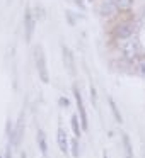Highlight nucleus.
I'll return each instance as SVG.
<instances>
[{"label": "nucleus", "instance_id": "1", "mask_svg": "<svg viewBox=\"0 0 145 158\" xmlns=\"http://www.w3.org/2000/svg\"><path fill=\"white\" fill-rule=\"evenodd\" d=\"M120 49L121 53H123V56L126 60H137L138 56H140L142 53V46H140V41H138L137 38H126V39H120Z\"/></svg>", "mask_w": 145, "mask_h": 158}, {"label": "nucleus", "instance_id": "2", "mask_svg": "<svg viewBox=\"0 0 145 158\" xmlns=\"http://www.w3.org/2000/svg\"><path fill=\"white\" fill-rule=\"evenodd\" d=\"M34 63H36L38 75H39V78H41V82L43 83H48L50 82L48 66H46V58H45V53H43L41 46H36V48H34Z\"/></svg>", "mask_w": 145, "mask_h": 158}, {"label": "nucleus", "instance_id": "3", "mask_svg": "<svg viewBox=\"0 0 145 158\" xmlns=\"http://www.w3.org/2000/svg\"><path fill=\"white\" fill-rule=\"evenodd\" d=\"M73 95H75V102H77V109H79V117H80V124L82 129L87 131L89 129V119H87V112H86V106H84V99L80 95V90L77 87H73Z\"/></svg>", "mask_w": 145, "mask_h": 158}, {"label": "nucleus", "instance_id": "4", "mask_svg": "<svg viewBox=\"0 0 145 158\" xmlns=\"http://www.w3.org/2000/svg\"><path fill=\"white\" fill-rule=\"evenodd\" d=\"M135 32V24L133 22H123V24H118L113 31V36L116 39H126L131 38Z\"/></svg>", "mask_w": 145, "mask_h": 158}, {"label": "nucleus", "instance_id": "5", "mask_svg": "<svg viewBox=\"0 0 145 158\" xmlns=\"http://www.w3.org/2000/svg\"><path fill=\"white\" fill-rule=\"evenodd\" d=\"M34 27H36V19H34V14H33L31 9H28L24 14V29H26V41H31L33 38V32H34Z\"/></svg>", "mask_w": 145, "mask_h": 158}, {"label": "nucleus", "instance_id": "6", "mask_svg": "<svg viewBox=\"0 0 145 158\" xmlns=\"http://www.w3.org/2000/svg\"><path fill=\"white\" fill-rule=\"evenodd\" d=\"M118 12V5L114 0H106V2H103L99 7V14L101 15H113Z\"/></svg>", "mask_w": 145, "mask_h": 158}, {"label": "nucleus", "instance_id": "7", "mask_svg": "<svg viewBox=\"0 0 145 158\" xmlns=\"http://www.w3.org/2000/svg\"><path fill=\"white\" fill-rule=\"evenodd\" d=\"M63 63H65L67 70H68L70 75H73V72H75V65H73V55L70 53V49L67 48V46H63Z\"/></svg>", "mask_w": 145, "mask_h": 158}, {"label": "nucleus", "instance_id": "8", "mask_svg": "<svg viewBox=\"0 0 145 158\" xmlns=\"http://www.w3.org/2000/svg\"><path fill=\"white\" fill-rule=\"evenodd\" d=\"M56 141H58V146L63 153L68 151V139H67V133L63 131V127H58L56 131Z\"/></svg>", "mask_w": 145, "mask_h": 158}, {"label": "nucleus", "instance_id": "9", "mask_svg": "<svg viewBox=\"0 0 145 158\" xmlns=\"http://www.w3.org/2000/svg\"><path fill=\"white\" fill-rule=\"evenodd\" d=\"M36 141H38V146H39V150H41L43 156H46V155H48V143H46V134H45L43 129L38 131V134H36Z\"/></svg>", "mask_w": 145, "mask_h": 158}, {"label": "nucleus", "instance_id": "10", "mask_svg": "<svg viewBox=\"0 0 145 158\" xmlns=\"http://www.w3.org/2000/svg\"><path fill=\"white\" fill-rule=\"evenodd\" d=\"M108 104H109V109H111V112H113L116 123L121 124V123H123V116H121V112H120V109H118V106H116V102H114L113 97H108Z\"/></svg>", "mask_w": 145, "mask_h": 158}, {"label": "nucleus", "instance_id": "11", "mask_svg": "<svg viewBox=\"0 0 145 158\" xmlns=\"http://www.w3.org/2000/svg\"><path fill=\"white\" fill-rule=\"evenodd\" d=\"M70 126H72V131H73V134H75L77 138H80L82 136V124H79V116L77 114H73L72 116V119H70Z\"/></svg>", "mask_w": 145, "mask_h": 158}, {"label": "nucleus", "instance_id": "12", "mask_svg": "<svg viewBox=\"0 0 145 158\" xmlns=\"http://www.w3.org/2000/svg\"><path fill=\"white\" fill-rule=\"evenodd\" d=\"M121 141H123V146H125V156H126V158H133V148H131V143H130L128 134H123Z\"/></svg>", "mask_w": 145, "mask_h": 158}, {"label": "nucleus", "instance_id": "13", "mask_svg": "<svg viewBox=\"0 0 145 158\" xmlns=\"http://www.w3.org/2000/svg\"><path fill=\"white\" fill-rule=\"evenodd\" d=\"M118 5V10H130L133 7V0H114Z\"/></svg>", "mask_w": 145, "mask_h": 158}, {"label": "nucleus", "instance_id": "14", "mask_svg": "<svg viewBox=\"0 0 145 158\" xmlns=\"http://www.w3.org/2000/svg\"><path fill=\"white\" fill-rule=\"evenodd\" d=\"M137 73L145 77V60H142V61L137 63Z\"/></svg>", "mask_w": 145, "mask_h": 158}, {"label": "nucleus", "instance_id": "15", "mask_svg": "<svg viewBox=\"0 0 145 158\" xmlns=\"http://www.w3.org/2000/svg\"><path fill=\"white\" fill-rule=\"evenodd\" d=\"M72 155H73V158H79V141L77 139L72 141Z\"/></svg>", "mask_w": 145, "mask_h": 158}, {"label": "nucleus", "instance_id": "16", "mask_svg": "<svg viewBox=\"0 0 145 158\" xmlns=\"http://www.w3.org/2000/svg\"><path fill=\"white\" fill-rule=\"evenodd\" d=\"M90 99H92L94 106H97V95H96V89H94L92 85H90Z\"/></svg>", "mask_w": 145, "mask_h": 158}, {"label": "nucleus", "instance_id": "17", "mask_svg": "<svg viewBox=\"0 0 145 158\" xmlns=\"http://www.w3.org/2000/svg\"><path fill=\"white\" fill-rule=\"evenodd\" d=\"M60 106H68V99H65V97H60Z\"/></svg>", "mask_w": 145, "mask_h": 158}, {"label": "nucleus", "instance_id": "18", "mask_svg": "<svg viewBox=\"0 0 145 158\" xmlns=\"http://www.w3.org/2000/svg\"><path fill=\"white\" fill-rule=\"evenodd\" d=\"M11 146H12V144L9 143V148H7V153H5V158H12V155H11Z\"/></svg>", "mask_w": 145, "mask_h": 158}, {"label": "nucleus", "instance_id": "19", "mask_svg": "<svg viewBox=\"0 0 145 158\" xmlns=\"http://www.w3.org/2000/svg\"><path fill=\"white\" fill-rule=\"evenodd\" d=\"M75 4L79 5L80 9H86V5H84V2H82V0H75Z\"/></svg>", "mask_w": 145, "mask_h": 158}, {"label": "nucleus", "instance_id": "20", "mask_svg": "<svg viewBox=\"0 0 145 158\" xmlns=\"http://www.w3.org/2000/svg\"><path fill=\"white\" fill-rule=\"evenodd\" d=\"M103 158H109V156H108V151H106V150L103 151Z\"/></svg>", "mask_w": 145, "mask_h": 158}, {"label": "nucleus", "instance_id": "21", "mask_svg": "<svg viewBox=\"0 0 145 158\" xmlns=\"http://www.w3.org/2000/svg\"><path fill=\"white\" fill-rule=\"evenodd\" d=\"M143 158H145V153H143Z\"/></svg>", "mask_w": 145, "mask_h": 158}, {"label": "nucleus", "instance_id": "22", "mask_svg": "<svg viewBox=\"0 0 145 158\" xmlns=\"http://www.w3.org/2000/svg\"><path fill=\"white\" fill-rule=\"evenodd\" d=\"M0 158H2V155H0Z\"/></svg>", "mask_w": 145, "mask_h": 158}]
</instances>
